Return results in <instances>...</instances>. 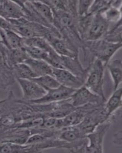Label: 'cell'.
<instances>
[{
    "instance_id": "12",
    "label": "cell",
    "mask_w": 122,
    "mask_h": 153,
    "mask_svg": "<svg viewBox=\"0 0 122 153\" xmlns=\"http://www.w3.org/2000/svg\"><path fill=\"white\" fill-rule=\"evenodd\" d=\"M1 44L9 49L23 48L24 38L12 30H4L0 29Z\"/></svg>"
},
{
    "instance_id": "1",
    "label": "cell",
    "mask_w": 122,
    "mask_h": 153,
    "mask_svg": "<svg viewBox=\"0 0 122 153\" xmlns=\"http://www.w3.org/2000/svg\"><path fill=\"white\" fill-rule=\"evenodd\" d=\"M9 21L13 25V31L24 39L35 37L45 39L52 30V27L30 21L24 17Z\"/></svg>"
},
{
    "instance_id": "18",
    "label": "cell",
    "mask_w": 122,
    "mask_h": 153,
    "mask_svg": "<svg viewBox=\"0 0 122 153\" xmlns=\"http://www.w3.org/2000/svg\"><path fill=\"white\" fill-rule=\"evenodd\" d=\"M24 39V46H32L37 47L50 53L55 51L48 42L44 38L35 37Z\"/></svg>"
},
{
    "instance_id": "19",
    "label": "cell",
    "mask_w": 122,
    "mask_h": 153,
    "mask_svg": "<svg viewBox=\"0 0 122 153\" xmlns=\"http://www.w3.org/2000/svg\"><path fill=\"white\" fill-rule=\"evenodd\" d=\"M36 82L41 87L45 90L56 88L59 87L61 85L55 78L52 75H45L41 76L35 77L31 79Z\"/></svg>"
},
{
    "instance_id": "2",
    "label": "cell",
    "mask_w": 122,
    "mask_h": 153,
    "mask_svg": "<svg viewBox=\"0 0 122 153\" xmlns=\"http://www.w3.org/2000/svg\"><path fill=\"white\" fill-rule=\"evenodd\" d=\"M106 67L101 60L96 59L89 66V71L84 85L93 93L106 101L103 88Z\"/></svg>"
},
{
    "instance_id": "13",
    "label": "cell",
    "mask_w": 122,
    "mask_h": 153,
    "mask_svg": "<svg viewBox=\"0 0 122 153\" xmlns=\"http://www.w3.org/2000/svg\"><path fill=\"white\" fill-rule=\"evenodd\" d=\"M122 88H118L116 90L114 91L112 95L104 104V108L107 120L122 107Z\"/></svg>"
},
{
    "instance_id": "11",
    "label": "cell",
    "mask_w": 122,
    "mask_h": 153,
    "mask_svg": "<svg viewBox=\"0 0 122 153\" xmlns=\"http://www.w3.org/2000/svg\"><path fill=\"white\" fill-rule=\"evenodd\" d=\"M0 16L8 20L24 18L22 7L16 1H1Z\"/></svg>"
},
{
    "instance_id": "14",
    "label": "cell",
    "mask_w": 122,
    "mask_h": 153,
    "mask_svg": "<svg viewBox=\"0 0 122 153\" xmlns=\"http://www.w3.org/2000/svg\"><path fill=\"white\" fill-rule=\"evenodd\" d=\"M24 63L29 66L36 77L45 75L53 76L52 67L44 61L29 58Z\"/></svg>"
},
{
    "instance_id": "25",
    "label": "cell",
    "mask_w": 122,
    "mask_h": 153,
    "mask_svg": "<svg viewBox=\"0 0 122 153\" xmlns=\"http://www.w3.org/2000/svg\"><path fill=\"white\" fill-rule=\"evenodd\" d=\"M1 43V39H0V43Z\"/></svg>"
},
{
    "instance_id": "24",
    "label": "cell",
    "mask_w": 122,
    "mask_h": 153,
    "mask_svg": "<svg viewBox=\"0 0 122 153\" xmlns=\"http://www.w3.org/2000/svg\"><path fill=\"white\" fill-rule=\"evenodd\" d=\"M0 29L4 30L13 31V25L9 20L0 16Z\"/></svg>"
},
{
    "instance_id": "4",
    "label": "cell",
    "mask_w": 122,
    "mask_h": 153,
    "mask_svg": "<svg viewBox=\"0 0 122 153\" xmlns=\"http://www.w3.org/2000/svg\"><path fill=\"white\" fill-rule=\"evenodd\" d=\"M112 123V120L110 118L98 126L93 132L87 135L88 143L85 152H103L104 138Z\"/></svg>"
},
{
    "instance_id": "21",
    "label": "cell",
    "mask_w": 122,
    "mask_h": 153,
    "mask_svg": "<svg viewBox=\"0 0 122 153\" xmlns=\"http://www.w3.org/2000/svg\"><path fill=\"white\" fill-rule=\"evenodd\" d=\"M23 48L29 58L44 61L47 63L49 59L50 53H51L47 52L41 49L32 46H24Z\"/></svg>"
},
{
    "instance_id": "9",
    "label": "cell",
    "mask_w": 122,
    "mask_h": 153,
    "mask_svg": "<svg viewBox=\"0 0 122 153\" xmlns=\"http://www.w3.org/2000/svg\"><path fill=\"white\" fill-rule=\"evenodd\" d=\"M22 92V99L25 101L39 99L46 94L47 91L31 79H16Z\"/></svg>"
},
{
    "instance_id": "15",
    "label": "cell",
    "mask_w": 122,
    "mask_h": 153,
    "mask_svg": "<svg viewBox=\"0 0 122 153\" xmlns=\"http://www.w3.org/2000/svg\"><path fill=\"white\" fill-rule=\"evenodd\" d=\"M86 135L77 126L60 130L58 138L68 143H73L86 138Z\"/></svg>"
},
{
    "instance_id": "7",
    "label": "cell",
    "mask_w": 122,
    "mask_h": 153,
    "mask_svg": "<svg viewBox=\"0 0 122 153\" xmlns=\"http://www.w3.org/2000/svg\"><path fill=\"white\" fill-rule=\"evenodd\" d=\"M76 90L61 85L56 88L47 91L41 98L28 102L30 104L45 105L60 102L69 99Z\"/></svg>"
},
{
    "instance_id": "17",
    "label": "cell",
    "mask_w": 122,
    "mask_h": 153,
    "mask_svg": "<svg viewBox=\"0 0 122 153\" xmlns=\"http://www.w3.org/2000/svg\"><path fill=\"white\" fill-rule=\"evenodd\" d=\"M106 66L113 82L114 91L119 88L122 83V61L118 59H115L112 62H109Z\"/></svg>"
},
{
    "instance_id": "10",
    "label": "cell",
    "mask_w": 122,
    "mask_h": 153,
    "mask_svg": "<svg viewBox=\"0 0 122 153\" xmlns=\"http://www.w3.org/2000/svg\"><path fill=\"white\" fill-rule=\"evenodd\" d=\"M49 38L47 41L58 55L67 57L77 58V51L73 49L71 44L61 36L54 34Z\"/></svg>"
},
{
    "instance_id": "3",
    "label": "cell",
    "mask_w": 122,
    "mask_h": 153,
    "mask_svg": "<svg viewBox=\"0 0 122 153\" xmlns=\"http://www.w3.org/2000/svg\"><path fill=\"white\" fill-rule=\"evenodd\" d=\"M90 50L97 59L101 60L106 67L111 59L121 48L122 42H112L104 39L95 41H87Z\"/></svg>"
},
{
    "instance_id": "20",
    "label": "cell",
    "mask_w": 122,
    "mask_h": 153,
    "mask_svg": "<svg viewBox=\"0 0 122 153\" xmlns=\"http://www.w3.org/2000/svg\"><path fill=\"white\" fill-rule=\"evenodd\" d=\"M13 71L16 79H31L36 77L29 66L24 63L16 65L13 67Z\"/></svg>"
},
{
    "instance_id": "5",
    "label": "cell",
    "mask_w": 122,
    "mask_h": 153,
    "mask_svg": "<svg viewBox=\"0 0 122 153\" xmlns=\"http://www.w3.org/2000/svg\"><path fill=\"white\" fill-rule=\"evenodd\" d=\"M109 24L102 13L93 14L85 40L95 41L104 39L109 31Z\"/></svg>"
},
{
    "instance_id": "23",
    "label": "cell",
    "mask_w": 122,
    "mask_h": 153,
    "mask_svg": "<svg viewBox=\"0 0 122 153\" xmlns=\"http://www.w3.org/2000/svg\"><path fill=\"white\" fill-rule=\"evenodd\" d=\"M93 1H78L77 3V15L78 18L84 17L90 13Z\"/></svg>"
},
{
    "instance_id": "8",
    "label": "cell",
    "mask_w": 122,
    "mask_h": 153,
    "mask_svg": "<svg viewBox=\"0 0 122 153\" xmlns=\"http://www.w3.org/2000/svg\"><path fill=\"white\" fill-rule=\"evenodd\" d=\"M52 75L61 85L77 89L84 85L85 79L66 69L52 68Z\"/></svg>"
},
{
    "instance_id": "6",
    "label": "cell",
    "mask_w": 122,
    "mask_h": 153,
    "mask_svg": "<svg viewBox=\"0 0 122 153\" xmlns=\"http://www.w3.org/2000/svg\"><path fill=\"white\" fill-rule=\"evenodd\" d=\"M70 100L72 105L76 108L89 104L103 105L106 102L102 97L93 93L84 85L77 89Z\"/></svg>"
},
{
    "instance_id": "16",
    "label": "cell",
    "mask_w": 122,
    "mask_h": 153,
    "mask_svg": "<svg viewBox=\"0 0 122 153\" xmlns=\"http://www.w3.org/2000/svg\"><path fill=\"white\" fill-rule=\"evenodd\" d=\"M30 2L38 15L48 25L53 26L54 13L49 5L44 1H30Z\"/></svg>"
},
{
    "instance_id": "22",
    "label": "cell",
    "mask_w": 122,
    "mask_h": 153,
    "mask_svg": "<svg viewBox=\"0 0 122 153\" xmlns=\"http://www.w3.org/2000/svg\"><path fill=\"white\" fill-rule=\"evenodd\" d=\"M102 13L109 23L118 22L121 20V7L118 8L112 5Z\"/></svg>"
}]
</instances>
